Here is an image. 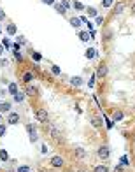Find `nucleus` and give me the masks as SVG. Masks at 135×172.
<instances>
[{"label": "nucleus", "instance_id": "c03bdc74", "mask_svg": "<svg viewBox=\"0 0 135 172\" xmlns=\"http://www.w3.org/2000/svg\"><path fill=\"white\" fill-rule=\"evenodd\" d=\"M95 35H97V32H95V30H90V37H91V39H95Z\"/></svg>", "mask_w": 135, "mask_h": 172}, {"label": "nucleus", "instance_id": "a211bd4d", "mask_svg": "<svg viewBox=\"0 0 135 172\" xmlns=\"http://www.w3.org/2000/svg\"><path fill=\"white\" fill-rule=\"evenodd\" d=\"M7 91H9V95H12V97H14V95H16V93H18V84H16V83H9V88H7Z\"/></svg>", "mask_w": 135, "mask_h": 172}, {"label": "nucleus", "instance_id": "9d476101", "mask_svg": "<svg viewBox=\"0 0 135 172\" xmlns=\"http://www.w3.org/2000/svg\"><path fill=\"white\" fill-rule=\"evenodd\" d=\"M90 123H91L93 128H102V127H104V120H102L100 116H93V118L90 120Z\"/></svg>", "mask_w": 135, "mask_h": 172}, {"label": "nucleus", "instance_id": "6ab92c4d", "mask_svg": "<svg viewBox=\"0 0 135 172\" xmlns=\"http://www.w3.org/2000/svg\"><path fill=\"white\" fill-rule=\"evenodd\" d=\"M53 7H54V9H56V12H60V14H62V16H65V14H67V9H65V7H63L62 4H60V2H56V4H54V5H53Z\"/></svg>", "mask_w": 135, "mask_h": 172}, {"label": "nucleus", "instance_id": "8fccbe9b", "mask_svg": "<svg viewBox=\"0 0 135 172\" xmlns=\"http://www.w3.org/2000/svg\"><path fill=\"white\" fill-rule=\"evenodd\" d=\"M0 32H2V30H0Z\"/></svg>", "mask_w": 135, "mask_h": 172}, {"label": "nucleus", "instance_id": "473e14b6", "mask_svg": "<svg viewBox=\"0 0 135 172\" xmlns=\"http://www.w3.org/2000/svg\"><path fill=\"white\" fill-rule=\"evenodd\" d=\"M60 4H62V5H63V7H65V9H67V11H69V9H70V7H72V4H70L69 0H62Z\"/></svg>", "mask_w": 135, "mask_h": 172}, {"label": "nucleus", "instance_id": "f3484780", "mask_svg": "<svg viewBox=\"0 0 135 172\" xmlns=\"http://www.w3.org/2000/svg\"><path fill=\"white\" fill-rule=\"evenodd\" d=\"M5 32H7L9 35H16V33H18V30H16V25H14V23H7Z\"/></svg>", "mask_w": 135, "mask_h": 172}, {"label": "nucleus", "instance_id": "4be33fe9", "mask_svg": "<svg viewBox=\"0 0 135 172\" xmlns=\"http://www.w3.org/2000/svg\"><path fill=\"white\" fill-rule=\"evenodd\" d=\"M25 97H26V93H23V91H18V93L14 95V102H18V104H21V102L25 100Z\"/></svg>", "mask_w": 135, "mask_h": 172}, {"label": "nucleus", "instance_id": "ddd939ff", "mask_svg": "<svg viewBox=\"0 0 135 172\" xmlns=\"http://www.w3.org/2000/svg\"><path fill=\"white\" fill-rule=\"evenodd\" d=\"M70 84H72L74 88L83 86V77H81V76H72V77H70Z\"/></svg>", "mask_w": 135, "mask_h": 172}, {"label": "nucleus", "instance_id": "20e7f679", "mask_svg": "<svg viewBox=\"0 0 135 172\" xmlns=\"http://www.w3.org/2000/svg\"><path fill=\"white\" fill-rule=\"evenodd\" d=\"M49 163H51V167H54V169H62L65 162H63L62 156L56 155V156H51V158H49Z\"/></svg>", "mask_w": 135, "mask_h": 172}, {"label": "nucleus", "instance_id": "393cba45", "mask_svg": "<svg viewBox=\"0 0 135 172\" xmlns=\"http://www.w3.org/2000/svg\"><path fill=\"white\" fill-rule=\"evenodd\" d=\"M0 160L2 162H9V153L5 149H0Z\"/></svg>", "mask_w": 135, "mask_h": 172}, {"label": "nucleus", "instance_id": "2f4dec72", "mask_svg": "<svg viewBox=\"0 0 135 172\" xmlns=\"http://www.w3.org/2000/svg\"><path fill=\"white\" fill-rule=\"evenodd\" d=\"M119 163H121L123 167H128V165H130V162H128V158H126V156H121V158H119Z\"/></svg>", "mask_w": 135, "mask_h": 172}, {"label": "nucleus", "instance_id": "c756f323", "mask_svg": "<svg viewBox=\"0 0 135 172\" xmlns=\"http://www.w3.org/2000/svg\"><path fill=\"white\" fill-rule=\"evenodd\" d=\"M32 79H33V74H32V72H25V74H23V81L25 83H30Z\"/></svg>", "mask_w": 135, "mask_h": 172}, {"label": "nucleus", "instance_id": "a878e982", "mask_svg": "<svg viewBox=\"0 0 135 172\" xmlns=\"http://www.w3.org/2000/svg\"><path fill=\"white\" fill-rule=\"evenodd\" d=\"M93 172H109V167L107 165H97L93 169Z\"/></svg>", "mask_w": 135, "mask_h": 172}, {"label": "nucleus", "instance_id": "c9c22d12", "mask_svg": "<svg viewBox=\"0 0 135 172\" xmlns=\"http://www.w3.org/2000/svg\"><path fill=\"white\" fill-rule=\"evenodd\" d=\"M5 130H7V125H0V137L5 135Z\"/></svg>", "mask_w": 135, "mask_h": 172}, {"label": "nucleus", "instance_id": "ea45409f", "mask_svg": "<svg viewBox=\"0 0 135 172\" xmlns=\"http://www.w3.org/2000/svg\"><path fill=\"white\" fill-rule=\"evenodd\" d=\"M16 42H20V44H25V42H26V39H25L23 35H18V41H16Z\"/></svg>", "mask_w": 135, "mask_h": 172}, {"label": "nucleus", "instance_id": "39448f33", "mask_svg": "<svg viewBox=\"0 0 135 172\" xmlns=\"http://www.w3.org/2000/svg\"><path fill=\"white\" fill-rule=\"evenodd\" d=\"M20 123V112H12L11 111L7 114V125H18Z\"/></svg>", "mask_w": 135, "mask_h": 172}, {"label": "nucleus", "instance_id": "4c0bfd02", "mask_svg": "<svg viewBox=\"0 0 135 172\" xmlns=\"http://www.w3.org/2000/svg\"><path fill=\"white\" fill-rule=\"evenodd\" d=\"M95 21H97V25H102V23H104V16H100V14H98V16L95 18Z\"/></svg>", "mask_w": 135, "mask_h": 172}, {"label": "nucleus", "instance_id": "f03ea898", "mask_svg": "<svg viewBox=\"0 0 135 172\" xmlns=\"http://www.w3.org/2000/svg\"><path fill=\"white\" fill-rule=\"evenodd\" d=\"M35 120L39 123H42V125H46V123L49 121V114H48L46 109H37L35 111Z\"/></svg>", "mask_w": 135, "mask_h": 172}, {"label": "nucleus", "instance_id": "c85d7f7f", "mask_svg": "<svg viewBox=\"0 0 135 172\" xmlns=\"http://www.w3.org/2000/svg\"><path fill=\"white\" fill-rule=\"evenodd\" d=\"M51 74L53 76H60V74H62V69H60L58 65H51Z\"/></svg>", "mask_w": 135, "mask_h": 172}, {"label": "nucleus", "instance_id": "72a5a7b5", "mask_svg": "<svg viewBox=\"0 0 135 172\" xmlns=\"http://www.w3.org/2000/svg\"><path fill=\"white\" fill-rule=\"evenodd\" d=\"M95 81H97V76L93 74V76L90 77V81H88V86H90V88H93V86H95Z\"/></svg>", "mask_w": 135, "mask_h": 172}, {"label": "nucleus", "instance_id": "f257e3e1", "mask_svg": "<svg viewBox=\"0 0 135 172\" xmlns=\"http://www.w3.org/2000/svg\"><path fill=\"white\" fill-rule=\"evenodd\" d=\"M97 158L98 160H102V162H109V158H111V149L107 148V146H100L98 149H97Z\"/></svg>", "mask_w": 135, "mask_h": 172}, {"label": "nucleus", "instance_id": "a19ab883", "mask_svg": "<svg viewBox=\"0 0 135 172\" xmlns=\"http://www.w3.org/2000/svg\"><path fill=\"white\" fill-rule=\"evenodd\" d=\"M12 48H14V51H20L21 44H20V42H12Z\"/></svg>", "mask_w": 135, "mask_h": 172}, {"label": "nucleus", "instance_id": "cd10ccee", "mask_svg": "<svg viewBox=\"0 0 135 172\" xmlns=\"http://www.w3.org/2000/svg\"><path fill=\"white\" fill-rule=\"evenodd\" d=\"M49 133H51V135L54 137V139H56V141H62V135L58 133V130H56V128H53V127H51V130H49Z\"/></svg>", "mask_w": 135, "mask_h": 172}, {"label": "nucleus", "instance_id": "09e8293b", "mask_svg": "<svg viewBox=\"0 0 135 172\" xmlns=\"http://www.w3.org/2000/svg\"><path fill=\"white\" fill-rule=\"evenodd\" d=\"M0 118H2V116H0Z\"/></svg>", "mask_w": 135, "mask_h": 172}, {"label": "nucleus", "instance_id": "2eb2a0df", "mask_svg": "<svg viewBox=\"0 0 135 172\" xmlns=\"http://www.w3.org/2000/svg\"><path fill=\"white\" fill-rule=\"evenodd\" d=\"M72 7L75 11H86V7H88V5H84L83 2H79V0H72Z\"/></svg>", "mask_w": 135, "mask_h": 172}, {"label": "nucleus", "instance_id": "0eeeda50", "mask_svg": "<svg viewBox=\"0 0 135 172\" xmlns=\"http://www.w3.org/2000/svg\"><path fill=\"white\" fill-rule=\"evenodd\" d=\"M26 132L30 135V142H37V130H35V125H26Z\"/></svg>", "mask_w": 135, "mask_h": 172}, {"label": "nucleus", "instance_id": "37998d69", "mask_svg": "<svg viewBox=\"0 0 135 172\" xmlns=\"http://www.w3.org/2000/svg\"><path fill=\"white\" fill-rule=\"evenodd\" d=\"M0 65H2V67H7V60H5V58H2V60H0Z\"/></svg>", "mask_w": 135, "mask_h": 172}, {"label": "nucleus", "instance_id": "f704fd0d", "mask_svg": "<svg viewBox=\"0 0 135 172\" xmlns=\"http://www.w3.org/2000/svg\"><path fill=\"white\" fill-rule=\"evenodd\" d=\"M14 58H16L18 61H23V55H21L20 51H14Z\"/></svg>", "mask_w": 135, "mask_h": 172}, {"label": "nucleus", "instance_id": "a18cd8bd", "mask_svg": "<svg viewBox=\"0 0 135 172\" xmlns=\"http://www.w3.org/2000/svg\"><path fill=\"white\" fill-rule=\"evenodd\" d=\"M4 51H5V48H4V46L0 44V58H2V55H4Z\"/></svg>", "mask_w": 135, "mask_h": 172}, {"label": "nucleus", "instance_id": "58836bf2", "mask_svg": "<svg viewBox=\"0 0 135 172\" xmlns=\"http://www.w3.org/2000/svg\"><path fill=\"white\" fill-rule=\"evenodd\" d=\"M42 4H46V5H54L56 0H42Z\"/></svg>", "mask_w": 135, "mask_h": 172}, {"label": "nucleus", "instance_id": "1a4fd4ad", "mask_svg": "<svg viewBox=\"0 0 135 172\" xmlns=\"http://www.w3.org/2000/svg\"><path fill=\"white\" fill-rule=\"evenodd\" d=\"M69 23H70V27H74L75 30H79V28H81V25H83V21H81V18H79V16H70Z\"/></svg>", "mask_w": 135, "mask_h": 172}, {"label": "nucleus", "instance_id": "de8ad7c7", "mask_svg": "<svg viewBox=\"0 0 135 172\" xmlns=\"http://www.w3.org/2000/svg\"><path fill=\"white\" fill-rule=\"evenodd\" d=\"M75 172H84V169L83 167H79V169H75Z\"/></svg>", "mask_w": 135, "mask_h": 172}, {"label": "nucleus", "instance_id": "f8f14e48", "mask_svg": "<svg viewBox=\"0 0 135 172\" xmlns=\"http://www.w3.org/2000/svg\"><path fill=\"white\" fill-rule=\"evenodd\" d=\"M25 93H26L28 97H35V95L39 93V88L33 86V84H28V86H25Z\"/></svg>", "mask_w": 135, "mask_h": 172}, {"label": "nucleus", "instance_id": "423d86ee", "mask_svg": "<svg viewBox=\"0 0 135 172\" xmlns=\"http://www.w3.org/2000/svg\"><path fill=\"white\" fill-rule=\"evenodd\" d=\"M125 7H126L125 2H116V4H114V9H112V16H119V14H123Z\"/></svg>", "mask_w": 135, "mask_h": 172}, {"label": "nucleus", "instance_id": "4468645a", "mask_svg": "<svg viewBox=\"0 0 135 172\" xmlns=\"http://www.w3.org/2000/svg\"><path fill=\"white\" fill-rule=\"evenodd\" d=\"M77 37H79L83 42H90V39H91V37H90V32H84V30L77 32Z\"/></svg>", "mask_w": 135, "mask_h": 172}, {"label": "nucleus", "instance_id": "412c9836", "mask_svg": "<svg viewBox=\"0 0 135 172\" xmlns=\"http://www.w3.org/2000/svg\"><path fill=\"white\" fill-rule=\"evenodd\" d=\"M125 118V112L123 111H116L114 114H112V121H121Z\"/></svg>", "mask_w": 135, "mask_h": 172}, {"label": "nucleus", "instance_id": "7c9ffc66", "mask_svg": "<svg viewBox=\"0 0 135 172\" xmlns=\"http://www.w3.org/2000/svg\"><path fill=\"white\" fill-rule=\"evenodd\" d=\"M14 172H30V167H28V165H20Z\"/></svg>", "mask_w": 135, "mask_h": 172}, {"label": "nucleus", "instance_id": "79ce46f5", "mask_svg": "<svg viewBox=\"0 0 135 172\" xmlns=\"http://www.w3.org/2000/svg\"><path fill=\"white\" fill-rule=\"evenodd\" d=\"M4 20H5V12L0 9V21H4Z\"/></svg>", "mask_w": 135, "mask_h": 172}, {"label": "nucleus", "instance_id": "7ed1b4c3", "mask_svg": "<svg viewBox=\"0 0 135 172\" xmlns=\"http://www.w3.org/2000/svg\"><path fill=\"white\" fill-rule=\"evenodd\" d=\"M107 74H109V67H107V63H105V61H102V63L98 65V69H97V74H95V76H97L98 79H104Z\"/></svg>", "mask_w": 135, "mask_h": 172}, {"label": "nucleus", "instance_id": "49530a36", "mask_svg": "<svg viewBox=\"0 0 135 172\" xmlns=\"http://www.w3.org/2000/svg\"><path fill=\"white\" fill-rule=\"evenodd\" d=\"M130 9H132V14H133V16H135V2H133V4H132V7H130Z\"/></svg>", "mask_w": 135, "mask_h": 172}, {"label": "nucleus", "instance_id": "5701e85b", "mask_svg": "<svg viewBox=\"0 0 135 172\" xmlns=\"http://www.w3.org/2000/svg\"><path fill=\"white\" fill-rule=\"evenodd\" d=\"M100 5H102L104 9H111V7L114 5V0H102V2H100Z\"/></svg>", "mask_w": 135, "mask_h": 172}, {"label": "nucleus", "instance_id": "b1692460", "mask_svg": "<svg viewBox=\"0 0 135 172\" xmlns=\"http://www.w3.org/2000/svg\"><path fill=\"white\" fill-rule=\"evenodd\" d=\"M30 55H32V60H33V61H37V63H39V61L42 60V55L39 53V51H32Z\"/></svg>", "mask_w": 135, "mask_h": 172}, {"label": "nucleus", "instance_id": "9b49d317", "mask_svg": "<svg viewBox=\"0 0 135 172\" xmlns=\"http://www.w3.org/2000/svg\"><path fill=\"white\" fill-rule=\"evenodd\" d=\"M11 109H12V105L9 100L0 102V114H7V112H11Z\"/></svg>", "mask_w": 135, "mask_h": 172}, {"label": "nucleus", "instance_id": "6e6552de", "mask_svg": "<svg viewBox=\"0 0 135 172\" xmlns=\"http://www.w3.org/2000/svg\"><path fill=\"white\" fill-rule=\"evenodd\" d=\"M74 156H75L77 160H84V158L88 156V153H86V149H84V148H79V146H77V148L74 149Z\"/></svg>", "mask_w": 135, "mask_h": 172}, {"label": "nucleus", "instance_id": "e433bc0d", "mask_svg": "<svg viewBox=\"0 0 135 172\" xmlns=\"http://www.w3.org/2000/svg\"><path fill=\"white\" fill-rule=\"evenodd\" d=\"M114 172H125V167H123L121 163H118V165H116V169H114Z\"/></svg>", "mask_w": 135, "mask_h": 172}, {"label": "nucleus", "instance_id": "aec40b11", "mask_svg": "<svg viewBox=\"0 0 135 172\" xmlns=\"http://www.w3.org/2000/svg\"><path fill=\"white\" fill-rule=\"evenodd\" d=\"M86 14H88L90 18H97V16H98V11L95 9V7H91V5H90V7H86Z\"/></svg>", "mask_w": 135, "mask_h": 172}, {"label": "nucleus", "instance_id": "bb28decb", "mask_svg": "<svg viewBox=\"0 0 135 172\" xmlns=\"http://www.w3.org/2000/svg\"><path fill=\"white\" fill-rule=\"evenodd\" d=\"M2 46H4L5 49H11V46H12V42L9 41V37H4V39H2Z\"/></svg>", "mask_w": 135, "mask_h": 172}, {"label": "nucleus", "instance_id": "dca6fc26", "mask_svg": "<svg viewBox=\"0 0 135 172\" xmlns=\"http://www.w3.org/2000/svg\"><path fill=\"white\" fill-rule=\"evenodd\" d=\"M84 56H86V60H93L95 56H97V51L93 48H88V49L84 51Z\"/></svg>", "mask_w": 135, "mask_h": 172}]
</instances>
